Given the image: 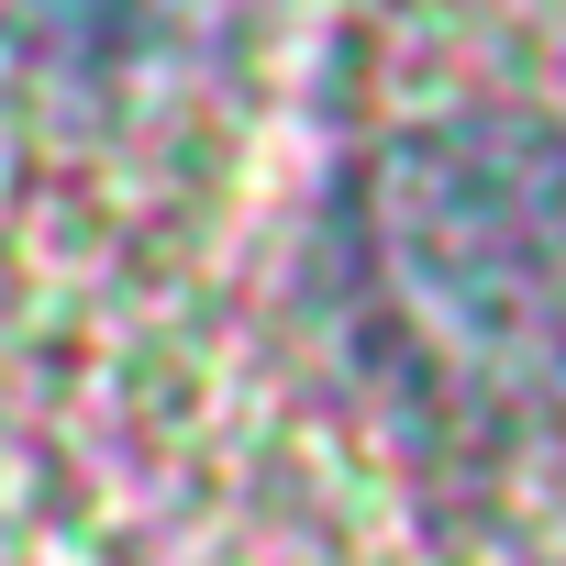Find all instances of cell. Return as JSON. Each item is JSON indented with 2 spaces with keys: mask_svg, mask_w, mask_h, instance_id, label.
<instances>
[{
  "mask_svg": "<svg viewBox=\"0 0 566 566\" xmlns=\"http://www.w3.org/2000/svg\"><path fill=\"white\" fill-rule=\"evenodd\" d=\"M345 290L367 356L444 422L566 411V134L467 112L400 134L345 189Z\"/></svg>",
  "mask_w": 566,
  "mask_h": 566,
  "instance_id": "cell-1",
  "label": "cell"
},
{
  "mask_svg": "<svg viewBox=\"0 0 566 566\" xmlns=\"http://www.w3.org/2000/svg\"><path fill=\"white\" fill-rule=\"evenodd\" d=\"M12 23L56 67H134L189 23V0H12Z\"/></svg>",
  "mask_w": 566,
  "mask_h": 566,
  "instance_id": "cell-2",
  "label": "cell"
}]
</instances>
